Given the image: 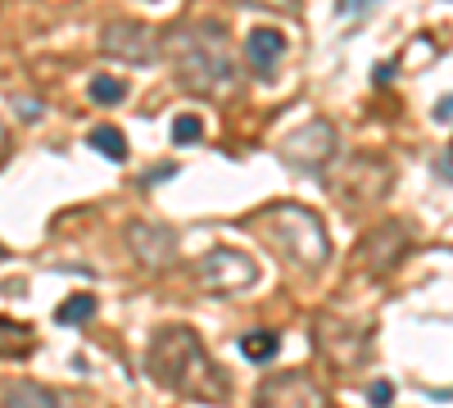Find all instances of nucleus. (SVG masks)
<instances>
[{
    "mask_svg": "<svg viewBox=\"0 0 453 408\" xmlns=\"http://www.w3.org/2000/svg\"><path fill=\"white\" fill-rule=\"evenodd\" d=\"M145 373L159 390L191 399V404H226L232 399V377L209 358L204 341L191 327H159L145 345Z\"/></svg>",
    "mask_w": 453,
    "mask_h": 408,
    "instance_id": "1",
    "label": "nucleus"
},
{
    "mask_svg": "<svg viewBox=\"0 0 453 408\" xmlns=\"http://www.w3.org/2000/svg\"><path fill=\"white\" fill-rule=\"evenodd\" d=\"M173 78L191 96H222L236 87V55L222 23H186L168 36Z\"/></svg>",
    "mask_w": 453,
    "mask_h": 408,
    "instance_id": "2",
    "label": "nucleus"
},
{
    "mask_svg": "<svg viewBox=\"0 0 453 408\" xmlns=\"http://www.w3.org/2000/svg\"><path fill=\"white\" fill-rule=\"evenodd\" d=\"M250 227H254V236L268 245L286 268H295V273H322L326 258H331L326 222H322L309 204H290V200L263 204V209L250 218Z\"/></svg>",
    "mask_w": 453,
    "mask_h": 408,
    "instance_id": "3",
    "label": "nucleus"
},
{
    "mask_svg": "<svg viewBox=\"0 0 453 408\" xmlns=\"http://www.w3.org/2000/svg\"><path fill=\"white\" fill-rule=\"evenodd\" d=\"M313 345L335 373H354L372 354V331L363 322L340 318V313H318L313 318Z\"/></svg>",
    "mask_w": 453,
    "mask_h": 408,
    "instance_id": "4",
    "label": "nucleus"
},
{
    "mask_svg": "<svg viewBox=\"0 0 453 408\" xmlns=\"http://www.w3.org/2000/svg\"><path fill=\"white\" fill-rule=\"evenodd\" d=\"M100 50L119 64H132V68H145L155 64L159 50H164V32L155 23H141V19H113L104 23L100 32Z\"/></svg>",
    "mask_w": 453,
    "mask_h": 408,
    "instance_id": "5",
    "label": "nucleus"
},
{
    "mask_svg": "<svg viewBox=\"0 0 453 408\" xmlns=\"http://www.w3.org/2000/svg\"><path fill=\"white\" fill-rule=\"evenodd\" d=\"M196 281L209 290V295H241L250 286H258V268L245 250H232V245H218L209 254L196 258Z\"/></svg>",
    "mask_w": 453,
    "mask_h": 408,
    "instance_id": "6",
    "label": "nucleus"
},
{
    "mask_svg": "<svg viewBox=\"0 0 453 408\" xmlns=\"http://www.w3.org/2000/svg\"><path fill=\"white\" fill-rule=\"evenodd\" d=\"M408 250H412V227L399 222V218H390L354 245V268L367 273V277H390Z\"/></svg>",
    "mask_w": 453,
    "mask_h": 408,
    "instance_id": "7",
    "label": "nucleus"
},
{
    "mask_svg": "<svg viewBox=\"0 0 453 408\" xmlns=\"http://www.w3.org/2000/svg\"><path fill=\"white\" fill-rule=\"evenodd\" d=\"M335 123L331 119H309L304 127H295L281 141V164L295 173H322L335 155Z\"/></svg>",
    "mask_w": 453,
    "mask_h": 408,
    "instance_id": "8",
    "label": "nucleus"
},
{
    "mask_svg": "<svg viewBox=\"0 0 453 408\" xmlns=\"http://www.w3.org/2000/svg\"><path fill=\"white\" fill-rule=\"evenodd\" d=\"M254 408H331V395L309 373H273L258 381Z\"/></svg>",
    "mask_w": 453,
    "mask_h": 408,
    "instance_id": "9",
    "label": "nucleus"
},
{
    "mask_svg": "<svg viewBox=\"0 0 453 408\" xmlns=\"http://www.w3.org/2000/svg\"><path fill=\"white\" fill-rule=\"evenodd\" d=\"M335 191L345 196V204H376L390 191V164L376 155H358L345 164V173L335 177Z\"/></svg>",
    "mask_w": 453,
    "mask_h": 408,
    "instance_id": "10",
    "label": "nucleus"
},
{
    "mask_svg": "<svg viewBox=\"0 0 453 408\" xmlns=\"http://www.w3.org/2000/svg\"><path fill=\"white\" fill-rule=\"evenodd\" d=\"M127 250L141 268L159 273V268H173L177 258V232L159 227V222H132L127 227Z\"/></svg>",
    "mask_w": 453,
    "mask_h": 408,
    "instance_id": "11",
    "label": "nucleus"
},
{
    "mask_svg": "<svg viewBox=\"0 0 453 408\" xmlns=\"http://www.w3.org/2000/svg\"><path fill=\"white\" fill-rule=\"evenodd\" d=\"M281 55H286V32H281V27H254V32L245 36V59H250V68L258 73V78L277 73Z\"/></svg>",
    "mask_w": 453,
    "mask_h": 408,
    "instance_id": "12",
    "label": "nucleus"
},
{
    "mask_svg": "<svg viewBox=\"0 0 453 408\" xmlns=\"http://www.w3.org/2000/svg\"><path fill=\"white\" fill-rule=\"evenodd\" d=\"M0 408H68V399L50 386H32V381H19L0 395Z\"/></svg>",
    "mask_w": 453,
    "mask_h": 408,
    "instance_id": "13",
    "label": "nucleus"
},
{
    "mask_svg": "<svg viewBox=\"0 0 453 408\" xmlns=\"http://www.w3.org/2000/svg\"><path fill=\"white\" fill-rule=\"evenodd\" d=\"M32 350H36L32 327H23V322H5V318H0V358H27Z\"/></svg>",
    "mask_w": 453,
    "mask_h": 408,
    "instance_id": "14",
    "label": "nucleus"
},
{
    "mask_svg": "<svg viewBox=\"0 0 453 408\" xmlns=\"http://www.w3.org/2000/svg\"><path fill=\"white\" fill-rule=\"evenodd\" d=\"M241 354L250 363H273L281 354V336H277V331H250V336L241 341Z\"/></svg>",
    "mask_w": 453,
    "mask_h": 408,
    "instance_id": "15",
    "label": "nucleus"
},
{
    "mask_svg": "<svg viewBox=\"0 0 453 408\" xmlns=\"http://www.w3.org/2000/svg\"><path fill=\"white\" fill-rule=\"evenodd\" d=\"M87 96H91V104L113 109V104H123V100H127V82H123V78H109V73H100V78H91Z\"/></svg>",
    "mask_w": 453,
    "mask_h": 408,
    "instance_id": "16",
    "label": "nucleus"
},
{
    "mask_svg": "<svg viewBox=\"0 0 453 408\" xmlns=\"http://www.w3.org/2000/svg\"><path fill=\"white\" fill-rule=\"evenodd\" d=\"M87 141H91V150H100V155L113 159V164H123V159H127V136H123L119 127H96Z\"/></svg>",
    "mask_w": 453,
    "mask_h": 408,
    "instance_id": "17",
    "label": "nucleus"
},
{
    "mask_svg": "<svg viewBox=\"0 0 453 408\" xmlns=\"http://www.w3.org/2000/svg\"><path fill=\"white\" fill-rule=\"evenodd\" d=\"M64 327H78V322H91L96 318V295H73V300H64L59 304V313H55Z\"/></svg>",
    "mask_w": 453,
    "mask_h": 408,
    "instance_id": "18",
    "label": "nucleus"
},
{
    "mask_svg": "<svg viewBox=\"0 0 453 408\" xmlns=\"http://www.w3.org/2000/svg\"><path fill=\"white\" fill-rule=\"evenodd\" d=\"M204 141V123L196 114H177L173 119V145H200Z\"/></svg>",
    "mask_w": 453,
    "mask_h": 408,
    "instance_id": "19",
    "label": "nucleus"
},
{
    "mask_svg": "<svg viewBox=\"0 0 453 408\" xmlns=\"http://www.w3.org/2000/svg\"><path fill=\"white\" fill-rule=\"evenodd\" d=\"M390 395H395V390H390V381H372V386H367V399H372L376 408H386V404H390Z\"/></svg>",
    "mask_w": 453,
    "mask_h": 408,
    "instance_id": "20",
    "label": "nucleus"
},
{
    "mask_svg": "<svg viewBox=\"0 0 453 408\" xmlns=\"http://www.w3.org/2000/svg\"><path fill=\"white\" fill-rule=\"evenodd\" d=\"M435 123H453V96H444V100L435 104Z\"/></svg>",
    "mask_w": 453,
    "mask_h": 408,
    "instance_id": "21",
    "label": "nucleus"
},
{
    "mask_svg": "<svg viewBox=\"0 0 453 408\" xmlns=\"http://www.w3.org/2000/svg\"><path fill=\"white\" fill-rule=\"evenodd\" d=\"M435 168H440V177H444V181H453V145L440 155V164H435Z\"/></svg>",
    "mask_w": 453,
    "mask_h": 408,
    "instance_id": "22",
    "label": "nucleus"
},
{
    "mask_svg": "<svg viewBox=\"0 0 453 408\" xmlns=\"http://www.w3.org/2000/svg\"><path fill=\"white\" fill-rule=\"evenodd\" d=\"M372 5V0H340V14H345V19H354L358 10H367Z\"/></svg>",
    "mask_w": 453,
    "mask_h": 408,
    "instance_id": "23",
    "label": "nucleus"
},
{
    "mask_svg": "<svg viewBox=\"0 0 453 408\" xmlns=\"http://www.w3.org/2000/svg\"><path fill=\"white\" fill-rule=\"evenodd\" d=\"M250 5H263V10H290L295 0H250Z\"/></svg>",
    "mask_w": 453,
    "mask_h": 408,
    "instance_id": "24",
    "label": "nucleus"
},
{
    "mask_svg": "<svg viewBox=\"0 0 453 408\" xmlns=\"http://www.w3.org/2000/svg\"><path fill=\"white\" fill-rule=\"evenodd\" d=\"M10 150V132H5V123H0V155Z\"/></svg>",
    "mask_w": 453,
    "mask_h": 408,
    "instance_id": "25",
    "label": "nucleus"
},
{
    "mask_svg": "<svg viewBox=\"0 0 453 408\" xmlns=\"http://www.w3.org/2000/svg\"><path fill=\"white\" fill-rule=\"evenodd\" d=\"M5 258H10V245H0V264H5Z\"/></svg>",
    "mask_w": 453,
    "mask_h": 408,
    "instance_id": "26",
    "label": "nucleus"
}]
</instances>
